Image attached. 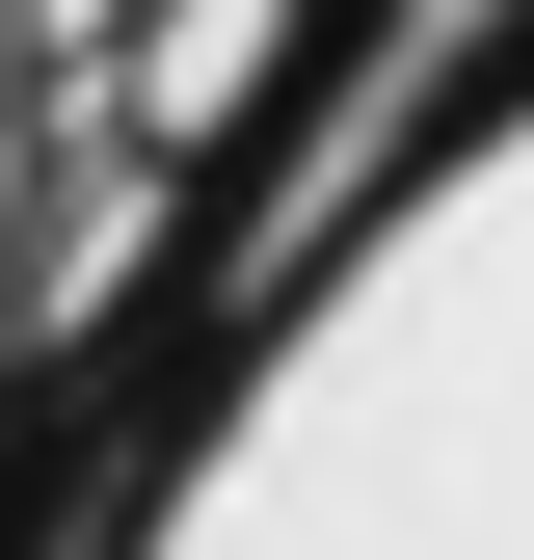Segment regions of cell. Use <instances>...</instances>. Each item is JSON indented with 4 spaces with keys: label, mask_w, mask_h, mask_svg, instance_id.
I'll return each mask as SVG.
<instances>
[{
    "label": "cell",
    "mask_w": 534,
    "mask_h": 560,
    "mask_svg": "<svg viewBox=\"0 0 534 560\" xmlns=\"http://www.w3.org/2000/svg\"><path fill=\"white\" fill-rule=\"evenodd\" d=\"M54 480V560H534V27L428 54L294 214H214Z\"/></svg>",
    "instance_id": "obj_1"
}]
</instances>
